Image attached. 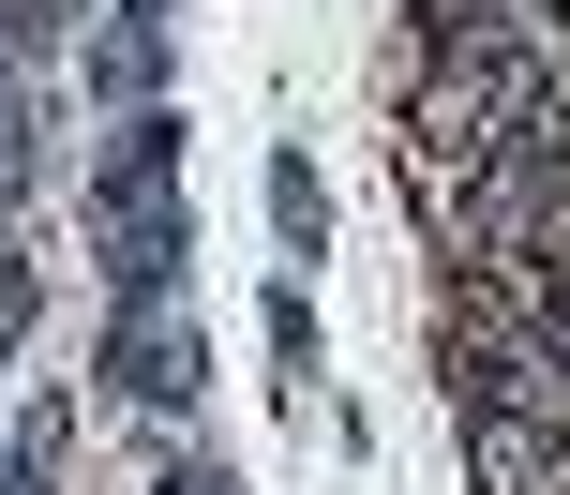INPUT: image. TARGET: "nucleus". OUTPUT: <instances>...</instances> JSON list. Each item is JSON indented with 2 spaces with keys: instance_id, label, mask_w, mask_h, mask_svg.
Here are the masks:
<instances>
[{
  "instance_id": "423d86ee",
  "label": "nucleus",
  "mask_w": 570,
  "mask_h": 495,
  "mask_svg": "<svg viewBox=\"0 0 570 495\" xmlns=\"http://www.w3.org/2000/svg\"><path fill=\"white\" fill-rule=\"evenodd\" d=\"M465 481L481 495H570V436H541V420H465Z\"/></svg>"
},
{
  "instance_id": "39448f33",
  "label": "nucleus",
  "mask_w": 570,
  "mask_h": 495,
  "mask_svg": "<svg viewBox=\"0 0 570 495\" xmlns=\"http://www.w3.org/2000/svg\"><path fill=\"white\" fill-rule=\"evenodd\" d=\"M106 376L120 390H136V406H196V390H210V346H196V330H180V316H120V346H106Z\"/></svg>"
},
{
  "instance_id": "f8f14e48",
  "label": "nucleus",
  "mask_w": 570,
  "mask_h": 495,
  "mask_svg": "<svg viewBox=\"0 0 570 495\" xmlns=\"http://www.w3.org/2000/svg\"><path fill=\"white\" fill-rule=\"evenodd\" d=\"M271 360H285V376H315V300H301V286H271Z\"/></svg>"
},
{
  "instance_id": "6e6552de",
  "label": "nucleus",
  "mask_w": 570,
  "mask_h": 495,
  "mask_svg": "<svg viewBox=\"0 0 570 495\" xmlns=\"http://www.w3.org/2000/svg\"><path fill=\"white\" fill-rule=\"evenodd\" d=\"M60 451H76V406H60V390H30L16 451H0V495H60Z\"/></svg>"
},
{
  "instance_id": "4468645a",
  "label": "nucleus",
  "mask_w": 570,
  "mask_h": 495,
  "mask_svg": "<svg viewBox=\"0 0 570 495\" xmlns=\"http://www.w3.org/2000/svg\"><path fill=\"white\" fill-rule=\"evenodd\" d=\"M465 16H481V0H405V30H465Z\"/></svg>"
},
{
  "instance_id": "1a4fd4ad",
  "label": "nucleus",
  "mask_w": 570,
  "mask_h": 495,
  "mask_svg": "<svg viewBox=\"0 0 570 495\" xmlns=\"http://www.w3.org/2000/svg\"><path fill=\"white\" fill-rule=\"evenodd\" d=\"M30 316H46V270H30V256H0V376H16V346H30Z\"/></svg>"
},
{
  "instance_id": "7ed1b4c3",
  "label": "nucleus",
  "mask_w": 570,
  "mask_h": 495,
  "mask_svg": "<svg viewBox=\"0 0 570 495\" xmlns=\"http://www.w3.org/2000/svg\"><path fill=\"white\" fill-rule=\"evenodd\" d=\"M106 210H180V106L106 120V150H90V226H106Z\"/></svg>"
},
{
  "instance_id": "0eeeda50",
  "label": "nucleus",
  "mask_w": 570,
  "mask_h": 495,
  "mask_svg": "<svg viewBox=\"0 0 570 495\" xmlns=\"http://www.w3.org/2000/svg\"><path fill=\"white\" fill-rule=\"evenodd\" d=\"M271 226H285V270L331 256V180H315V150H271Z\"/></svg>"
},
{
  "instance_id": "9d476101",
  "label": "nucleus",
  "mask_w": 570,
  "mask_h": 495,
  "mask_svg": "<svg viewBox=\"0 0 570 495\" xmlns=\"http://www.w3.org/2000/svg\"><path fill=\"white\" fill-rule=\"evenodd\" d=\"M511 150H525V166H556V180H570V76L541 90V106H525V136H511Z\"/></svg>"
},
{
  "instance_id": "9b49d317",
  "label": "nucleus",
  "mask_w": 570,
  "mask_h": 495,
  "mask_svg": "<svg viewBox=\"0 0 570 495\" xmlns=\"http://www.w3.org/2000/svg\"><path fill=\"white\" fill-rule=\"evenodd\" d=\"M511 270H525V300H541V330L570 346V240H541V256H511Z\"/></svg>"
},
{
  "instance_id": "ddd939ff",
  "label": "nucleus",
  "mask_w": 570,
  "mask_h": 495,
  "mask_svg": "<svg viewBox=\"0 0 570 495\" xmlns=\"http://www.w3.org/2000/svg\"><path fill=\"white\" fill-rule=\"evenodd\" d=\"M150 495H240V481H226V466H210V451H180V466H166V481H150Z\"/></svg>"
},
{
  "instance_id": "20e7f679",
  "label": "nucleus",
  "mask_w": 570,
  "mask_h": 495,
  "mask_svg": "<svg viewBox=\"0 0 570 495\" xmlns=\"http://www.w3.org/2000/svg\"><path fill=\"white\" fill-rule=\"evenodd\" d=\"M166 60H180V30H166V0H106V30H90V106H166Z\"/></svg>"
},
{
  "instance_id": "f03ea898",
  "label": "nucleus",
  "mask_w": 570,
  "mask_h": 495,
  "mask_svg": "<svg viewBox=\"0 0 570 495\" xmlns=\"http://www.w3.org/2000/svg\"><path fill=\"white\" fill-rule=\"evenodd\" d=\"M90 256H106V300H120V316H180L196 226H180V210H106V226H90Z\"/></svg>"
},
{
  "instance_id": "f257e3e1",
  "label": "nucleus",
  "mask_w": 570,
  "mask_h": 495,
  "mask_svg": "<svg viewBox=\"0 0 570 495\" xmlns=\"http://www.w3.org/2000/svg\"><path fill=\"white\" fill-rule=\"evenodd\" d=\"M435 390H451V420H541V436H570V346L556 330H435Z\"/></svg>"
}]
</instances>
